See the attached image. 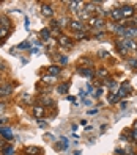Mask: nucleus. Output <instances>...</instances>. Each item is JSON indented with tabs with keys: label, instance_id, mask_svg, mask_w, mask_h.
Returning <instances> with one entry per match:
<instances>
[{
	"label": "nucleus",
	"instance_id": "32",
	"mask_svg": "<svg viewBox=\"0 0 137 155\" xmlns=\"http://www.w3.org/2000/svg\"><path fill=\"white\" fill-rule=\"evenodd\" d=\"M131 135H132V138H134V140L137 141V124H135V129H134V130L131 132Z\"/></svg>",
	"mask_w": 137,
	"mask_h": 155
},
{
	"label": "nucleus",
	"instance_id": "29",
	"mask_svg": "<svg viewBox=\"0 0 137 155\" xmlns=\"http://www.w3.org/2000/svg\"><path fill=\"white\" fill-rule=\"evenodd\" d=\"M43 80L46 81V83H54V77L51 75V77H43Z\"/></svg>",
	"mask_w": 137,
	"mask_h": 155
},
{
	"label": "nucleus",
	"instance_id": "21",
	"mask_svg": "<svg viewBox=\"0 0 137 155\" xmlns=\"http://www.w3.org/2000/svg\"><path fill=\"white\" fill-rule=\"evenodd\" d=\"M79 17H80L79 21H80V22H84V21H88L91 16H90V14H88L87 11H80V13H79Z\"/></svg>",
	"mask_w": 137,
	"mask_h": 155
},
{
	"label": "nucleus",
	"instance_id": "26",
	"mask_svg": "<svg viewBox=\"0 0 137 155\" xmlns=\"http://www.w3.org/2000/svg\"><path fill=\"white\" fill-rule=\"evenodd\" d=\"M125 155H137V153H135L131 147H126V149H125Z\"/></svg>",
	"mask_w": 137,
	"mask_h": 155
},
{
	"label": "nucleus",
	"instance_id": "30",
	"mask_svg": "<svg viewBox=\"0 0 137 155\" xmlns=\"http://www.w3.org/2000/svg\"><path fill=\"white\" fill-rule=\"evenodd\" d=\"M5 147H8V146H6V141H5V140H0V150H3Z\"/></svg>",
	"mask_w": 137,
	"mask_h": 155
},
{
	"label": "nucleus",
	"instance_id": "19",
	"mask_svg": "<svg viewBox=\"0 0 137 155\" xmlns=\"http://www.w3.org/2000/svg\"><path fill=\"white\" fill-rule=\"evenodd\" d=\"M68 88H69V83H65V85H60L57 88V91H58L60 94H66L68 93Z\"/></svg>",
	"mask_w": 137,
	"mask_h": 155
},
{
	"label": "nucleus",
	"instance_id": "35",
	"mask_svg": "<svg viewBox=\"0 0 137 155\" xmlns=\"http://www.w3.org/2000/svg\"><path fill=\"white\" fill-rule=\"evenodd\" d=\"M129 64L132 68H137V60H129Z\"/></svg>",
	"mask_w": 137,
	"mask_h": 155
},
{
	"label": "nucleus",
	"instance_id": "10",
	"mask_svg": "<svg viewBox=\"0 0 137 155\" xmlns=\"http://www.w3.org/2000/svg\"><path fill=\"white\" fill-rule=\"evenodd\" d=\"M115 44H117V49H118V52H120L121 55H126V53L129 52V49H128V47H126V44L123 42V38H121V41H117Z\"/></svg>",
	"mask_w": 137,
	"mask_h": 155
},
{
	"label": "nucleus",
	"instance_id": "22",
	"mask_svg": "<svg viewBox=\"0 0 137 155\" xmlns=\"http://www.w3.org/2000/svg\"><path fill=\"white\" fill-rule=\"evenodd\" d=\"M41 38H43V39H49V38H51V31H49L47 28H43V30H41Z\"/></svg>",
	"mask_w": 137,
	"mask_h": 155
},
{
	"label": "nucleus",
	"instance_id": "34",
	"mask_svg": "<svg viewBox=\"0 0 137 155\" xmlns=\"http://www.w3.org/2000/svg\"><path fill=\"white\" fill-rule=\"evenodd\" d=\"M5 107H6V105H5L3 102H0V114H2V113L5 111Z\"/></svg>",
	"mask_w": 137,
	"mask_h": 155
},
{
	"label": "nucleus",
	"instance_id": "16",
	"mask_svg": "<svg viewBox=\"0 0 137 155\" xmlns=\"http://www.w3.org/2000/svg\"><path fill=\"white\" fill-rule=\"evenodd\" d=\"M80 2H69V10L72 13H80Z\"/></svg>",
	"mask_w": 137,
	"mask_h": 155
},
{
	"label": "nucleus",
	"instance_id": "11",
	"mask_svg": "<svg viewBox=\"0 0 137 155\" xmlns=\"http://www.w3.org/2000/svg\"><path fill=\"white\" fill-rule=\"evenodd\" d=\"M0 135H2L3 138H6V140H11L13 138V132L8 129V127H0Z\"/></svg>",
	"mask_w": 137,
	"mask_h": 155
},
{
	"label": "nucleus",
	"instance_id": "36",
	"mask_svg": "<svg viewBox=\"0 0 137 155\" xmlns=\"http://www.w3.org/2000/svg\"><path fill=\"white\" fill-rule=\"evenodd\" d=\"M115 153H117V155H125V150H121V149H117V150H115Z\"/></svg>",
	"mask_w": 137,
	"mask_h": 155
},
{
	"label": "nucleus",
	"instance_id": "23",
	"mask_svg": "<svg viewBox=\"0 0 137 155\" xmlns=\"http://www.w3.org/2000/svg\"><path fill=\"white\" fill-rule=\"evenodd\" d=\"M3 155H14V149L11 147V146H8V147H5L3 149V152H2Z\"/></svg>",
	"mask_w": 137,
	"mask_h": 155
},
{
	"label": "nucleus",
	"instance_id": "41",
	"mask_svg": "<svg viewBox=\"0 0 137 155\" xmlns=\"http://www.w3.org/2000/svg\"><path fill=\"white\" fill-rule=\"evenodd\" d=\"M0 155H2V153H0Z\"/></svg>",
	"mask_w": 137,
	"mask_h": 155
},
{
	"label": "nucleus",
	"instance_id": "1",
	"mask_svg": "<svg viewBox=\"0 0 137 155\" xmlns=\"http://www.w3.org/2000/svg\"><path fill=\"white\" fill-rule=\"evenodd\" d=\"M123 38H126V39H135L137 38V27L135 25H128L125 28Z\"/></svg>",
	"mask_w": 137,
	"mask_h": 155
},
{
	"label": "nucleus",
	"instance_id": "18",
	"mask_svg": "<svg viewBox=\"0 0 137 155\" xmlns=\"http://www.w3.org/2000/svg\"><path fill=\"white\" fill-rule=\"evenodd\" d=\"M60 71H61L60 66H51V68H49V74H51L52 77H55V75L60 74Z\"/></svg>",
	"mask_w": 137,
	"mask_h": 155
},
{
	"label": "nucleus",
	"instance_id": "24",
	"mask_svg": "<svg viewBox=\"0 0 137 155\" xmlns=\"http://www.w3.org/2000/svg\"><path fill=\"white\" fill-rule=\"evenodd\" d=\"M58 25H60V27L69 25V21H68V17H60V19H58Z\"/></svg>",
	"mask_w": 137,
	"mask_h": 155
},
{
	"label": "nucleus",
	"instance_id": "20",
	"mask_svg": "<svg viewBox=\"0 0 137 155\" xmlns=\"http://www.w3.org/2000/svg\"><path fill=\"white\" fill-rule=\"evenodd\" d=\"M8 35H10V28H3V27H0V39H5Z\"/></svg>",
	"mask_w": 137,
	"mask_h": 155
},
{
	"label": "nucleus",
	"instance_id": "7",
	"mask_svg": "<svg viewBox=\"0 0 137 155\" xmlns=\"http://www.w3.org/2000/svg\"><path fill=\"white\" fill-rule=\"evenodd\" d=\"M109 16L112 17V21L114 22H120L123 19V16H121V11H120V8H114V10H111V13H109Z\"/></svg>",
	"mask_w": 137,
	"mask_h": 155
},
{
	"label": "nucleus",
	"instance_id": "27",
	"mask_svg": "<svg viewBox=\"0 0 137 155\" xmlns=\"http://www.w3.org/2000/svg\"><path fill=\"white\" fill-rule=\"evenodd\" d=\"M107 81H109V86H111V89H112V91L118 88V85L115 83V81H112V80H107Z\"/></svg>",
	"mask_w": 137,
	"mask_h": 155
},
{
	"label": "nucleus",
	"instance_id": "33",
	"mask_svg": "<svg viewBox=\"0 0 137 155\" xmlns=\"http://www.w3.org/2000/svg\"><path fill=\"white\" fill-rule=\"evenodd\" d=\"M30 47V44L29 42H22L21 45H19V49H29Z\"/></svg>",
	"mask_w": 137,
	"mask_h": 155
},
{
	"label": "nucleus",
	"instance_id": "12",
	"mask_svg": "<svg viewBox=\"0 0 137 155\" xmlns=\"http://www.w3.org/2000/svg\"><path fill=\"white\" fill-rule=\"evenodd\" d=\"M40 152L38 147H35V146H29V147H24V153L25 155H36Z\"/></svg>",
	"mask_w": 137,
	"mask_h": 155
},
{
	"label": "nucleus",
	"instance_id": "38",
	"mask_svg": "<svg viewBox=\"0 0 137 155\" xmlns=\"http://www.w3.org/2000/svg\"><path fill=\"white\" fill-rule=\"evenodd\" d=\"M5 68H6V66H5V64H3V63H2V61H0V71H3V69H5Z\"/></svg>",
	"mask_w": 137,
	"mask_h": 155
},
{
	"label": "nucleus",
	"instance_id": "28",
	"mask_svg": "<svg viewBox=\"0 0 137 155\" xmlns=\"http://www.w3.org/2000/svg\"><path fill=\"white\" fill-rule=\"evenodd\" d=\"M98 75H99V77H107L109 74H107V71H104V69H99V71H98Z\"/></svg>",
	"mask_w": 137,
	"mask_h": 155
},
{
	"label": "nucleus",
	"instance_id": "14",
	"mask_svg": "<svg viewBox=\"0 0 137 155\" xmlns=\"http://www.w3.org/2000/svg\"><path fill=\"white\" fill-rule=\"evenodd\" d=\"M79 74L80 75H84V77H93V71L88 69V68H79Z\"/></svg>",
	"mask_w": 137,
	"mask_h": 155
},
{
	"label": "nucleus",
	"instance_id": "9",
	"mask_svg": "<svg viewBox=\"0 0 137 155\" xmlns=\"http://www.w3.org/2000/svg\"><path fill=\"white\" fill-rule=\"evenodd\" d=\"M44 114H46V110H44L43 105L33 107V116H35V117H44Z\"/></svg>",
	"mask_w": 137,
	"mask_h": 155
},
{
	"label": "nucleus",
	"instance_id": "17",
	"mask_svg": "<svg viewBox=\"0 0 137 155\" xmlns=\"http://www.w3.org/2000/svg\"><path fill=\"white\" fill-rule=\"evenodd\" d=\"M51 27H52V28H54V31H61V27L58 25V21L57 19H51Z\"/></svg>",
	"mask_w": 137,
	"mask_h": 155
},
{
	"label": "nucleus",
	"instance_id": "40",
	"mask_svg": "<svg viewBox=\"0 0 137 155\" xmlns=\"http://www.w3.org/2000/svg\"><path fill=\"white\" fill-rule=\"evenodd\" d=\"M135 60H137V55H135Z\"/></svg>",
	"mask_w": 137,
	"mask_h": 155
},
{
	"label": "nucleus",
	"instance_id": "37",
	"mask_svg": "<svg viewBox=\"0 0 137 155\" xmlns=\"http://www.w3.org/2000/svg\"><path fill=\"white\" fill-rule=\"evenodd\" d=\"M101 94H103V89H96V94H95V96H96V97H99Z\"/></svg>",
	"mask_w": 137,
	"mask_h": 155
},
{
	"label": "nucleus",
	"instance_id": "4",
	"mask_svg": "<svg viewBox=\"0 0 137 155\" xmlns=\"http://www.w3.org/2000/svg\"><path fill=\"white\" fill-rule=\"evenodd\" d=\"M88 25H91V27H95V28H101V27H104L106 25V21L103 19V17H90L88 19Z\"/></svg>",
	"mask_w": 137,
	"mask_h": 155
},
{
	"label": "nucleus",
	"instance_id": "2",
	"mask_svg": "<svg viewBox=\"0 0 137 155\" xmlns=\"http://www.w3.org/2000/svg\"><path fill=\"white\" fill-rule=\"evenodd\" d=\"M13 89H14V86L10 85V83L0 85V97H8V96H11V94H13Z\"/></svg>",
	"mask_w": 137,
	"mask_h": 155
},
{
	"label": "nucleus",
	"instance_id": "15",
	"mask_svg": "<svg viewBox=\"0 0 137 155\" xmlns=\"http://www.w3.org/2000/svg\"><path fill=\"white\" fill-rule=\"evenodd\" d=\"M125 28H126V27H123V25H120V24H114V25H112V30H114V33H117V35H121V36H123V33H125Z\"/></svg>",
	"mask_w": 137,
	"mask_h": 155
},
{
	"label": "nucleus",
	"instance_id": "3",
	"mask_svg": "<svg viewBox=\"0 0 137 155\" xmlns=\"http://www.w3.org/2000/svg\"><path fill=\"white\" fill-rule=\"evenodd\" d=\"M69 28H71V30H74V31H77V33L85 31L84 24H82L79 19H71V21H69Z\"/></svg>",
	"mask_w": 137,
	"mask_h": 155
},
{
	"label": "nucleus",
	"instance_id": "8",
	"mask_svg": "<svg viewBox=\"0 0 137 155\" xmlns=\"http://www.w3.org/2000/svg\"><path fill=\"white\" fill-rule=\"evenodd\" d=\"M41 13H43L44 17H52V14H54V8H52V5H49V3H43V6H41Z\"/></svg>",
	"mask_w": 137,
	"mask_h": 155
},
{
	"label": "nucleus",
	"instance_id": "31",
	"mask_svg": "<svg viewBox=\"0 0 137 155\" xmlns=\"http://www.w3.org/2000/svg\"><path fill=\"white\" fill-rule=\"evenodd\" d=\"M118 99H120L118 96H112L111 99H109V102H111V104H115V102H118Z\"/></svg>",
	"mask_w": 137,
	"mask_h": 155
},
{
	"label": "nucleus",
	"instance_id": "13",
	"mask_svg": "<svg viewBox=\"0 0 137 155\" xmlns=\"http://www.w3.org/2000/svg\"><path fill=\"white\" fill-rule=\"evenodd\" d=\"M0 27H3V28H10V27H11V21L8 19L6 16H0Z\"/></svg>",
	"mask_w": 137,
	"mask_h": 155
},
{
	"label": "nucleus",
	"instance_id": "6",
	"mask_svg": "<svg viewBox=\"0 0 137 155\" xmlns=\"http://www.w3.org/2000/svg\"><path fill=\"white\" fill-rule=\"evenodd\" d=\"M58 44L61 45V47H66V49H71L72 47V39L71 38H68V36H60L58 38Z\"/></svg>",
	"mask_w": 137,
	"mask_h": 155
},
{
	"label": "nucleus",
	"instance_id": "39",
	"mask_svg": "<svg viewBox=\"0 0 137 155\" xmlns=\"http://www.w3.org/2000/svg\"><path fill=\"white\" fill-rule=\"evenodd\" d=\"M0 81H2V77H0Z\"/></svg>",
	"mask_w": 137,
	"mask_h": 155
},
{
	"label": "nucleus",
	"instance_id": "25",
	"mask_svg": "<svg viewBox=\"0 0 137 155\" xmlns=\"http://www.w3.org/2000/svg\"><path fill=\"white\" fill-rule=\"evenodd\" d=\"M58 61H60V64H66V63H68V58H66L65 55H60Z\"/></svg>",
	"mask_w": 137,
	"mask_h": 155
},
{
	"label": "nucleus",
	"instance_id": "5",
	"mask_svg": "<svg viewBox=\"0 0 137 155\" xmlns=\"http://www.w3.org/2000/svg\"><path fill=\"white\" fill-rule=\"evenodd\" d=\"M120 11H121V16H123V17H132V16H134V6L125 5V6L120 8Z\"/></svg>",
	"mask_w": 137,
	"mask_h": 155
}]
</instances>
